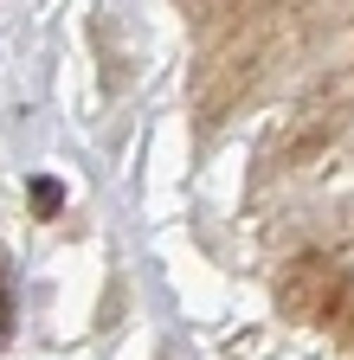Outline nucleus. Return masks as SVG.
Listing matches in <instances>:
<instances>
[{
	"label": "nucleus",
	"instance_id": "1",
	"mask_svg": "<svg viewBox=\"0 0 354 360\" xmlns=\"http://www.w3.org/2000/svg\"><path fill=\"white\" fill-rule=\"evenodd\" d=\"M290 20H296V7H219V26H213L206 52L194 65V116H200V129H219L271 77Z\"/></svg>",
	"mask_w": 354,
	"mask_h": 360
},
{
	"label": "nucleus",
	"instance_id": "2",
	"mask_svg": "<svg viewBox=\"0 0 354 360\" xmlns=\"http://www.w3.org/2000/svg\"><path fill=\"white\" fill-rule=\"evenodd\" d=\"M354 116V71H335L329 84H316L309 97L277 122V135H264V148H258V167L264 174H296L309 161H322L335 142H341V129Z\"/></svg>",
	"mask_w": 354,
	"mask_h": 360
},
{
	"label": "nucleus",
	"instance_id": "3",
	"mask_svg": "<svg viewBox=\"0 0 354 360\" xmlns=\"http://www.w3.org/2000/svg\"><path fill=\"white\" fill-rule=\"evenodd\" d=\"M277 309H284V322L296 328H322L335 341H354V270L329 251H303L277 270V283H271Z\"/></svg>",
	"mask_w": 354,
	"mask_h": 360
},
{
	"label": "nucleus",
	"instance_id": "4",
	"mask_svg": "<svg viewBox=\"0 0 354 360\" xmlns=\"http://www.w3.org/2000/svg\"><path fill=\"white\" fill-rule=\"evenodd\" d=\"M13 341V257L0 251V347Z\"/></svg>",
	"mask_w": 354,
	"mask_h": 360
},
{
	"label": "nucleus",
	"instance_id": "5",
	"mask_svg": "<svg viewBox=\"0 0 354 360\" xmlns=\"http://www.w3.org/2000/svg\"><path fill=\"white\" fill-rule=\"evenodd\" d=\"M32 212H39V219L58 212V180H32Z\"/></svg>",
	"mask_w": 354,
	"mask_h": 360
}]
</instances>
